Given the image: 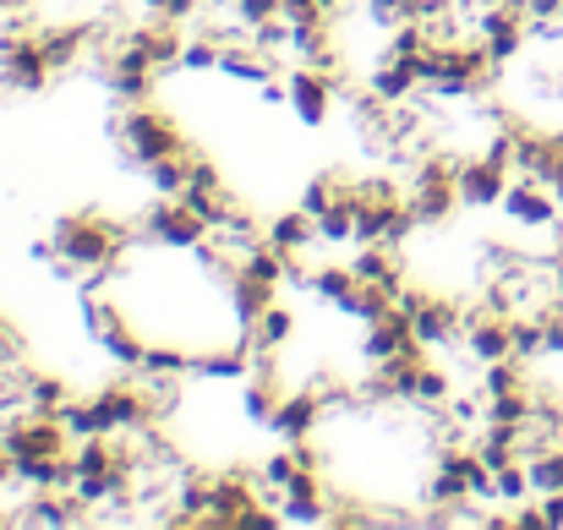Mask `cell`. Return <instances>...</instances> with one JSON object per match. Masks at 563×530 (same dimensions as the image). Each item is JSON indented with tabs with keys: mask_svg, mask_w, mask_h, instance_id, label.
Masks as SVG:
<instances>
[{
	"mask_svg": "<svg viewBox=\"0 0 563 530\" xmlns=\"http://www.w3.org/2000/svg\"><path fill=\"white\" fill-rule=\"evenodd\" d=\"M257 471V487H268V493H285L296 476H301V460H296V443H285V449H274L268 460H257L252 465Z\"/></svg>",
	"mask_w": 563,
	"mask_h": 530,
	"instance_id": "7",
	"label": "cell"
},
{
	"mask_svg": "<svg viewBox=\"0 0 563 530\" xmlns=\"http://www.w3.org/2000/svg\"><path fill=\"white\" fill-rule=\"evenodd\" d=\"M290 340H296V312L285 307V301H274L268 312H257L252 323H246V345L252 351H290Z\"/></svg>",
	"mask_w": 563,
	"mask_h": 530,
	"instance_id": "4",
	"label": "cell"
},
{
	"mask_svg": "<svg viewBox=\"0 0 563 530\" xmlns=\"http://www.w3.org/2000/svg\"><path fill=\"white\" fill-rule=\"evenodd\" d=\"M115 143H121V154H132V165H159V159H170V154H191L187 137H181V126L165 115V110H154L148 99L143 104H126L121 115H115Z\"/></svg>",
	"mask_w": 563,
	"mask_h": 530,
	"instance_id": "1",
	"label": "cell"
},
{
	"mask_svg": "<svg viewBox=\"0 0 563 530\" xmlns=\"http://www.w3.org/2000/svg\"><path fill=\"white\" fill-rule=\"evenodd\" d=\"M268 246L285 252L290 263H301L307 252H318V224H312V213H307V208L274 213V219H268Z\"/></svg>",
	"mask_w": 563,
	"mask_h": 530,
	"instance_id": "3",
	"label": "cell"
},
{
	"mask_svg": "<svg viewBox=\"0 0 563 530\" xmlns=\"http://www.w3.org/2000/svg\"><path fill=\"white\" fill-rule=\"evenodd\" d=\"M66 399H77V394H71V383H66L60 372H33V377H27V405H33L38 416H55Z\"/></svg>",
	"mask_w": 563,
	"mask_h": 530,
	"instance_id": "6",
	"label": "cell"
},
{
	"mask_svg": "<svg viewBox=\"0 0 563 530\" xmlns=\"http://www.w3.org/2000/svg\"><path fill=\"white\" fill-rule=\"evenodd\" d=\"M454 180H460V202H465V208H498L504 191H509V180H515V170L498 165L493 154H471Z\"/></svg>",
	"mask_w": 563,
	"mask_h": 530,
	"instance_id": "2",
	"label": "cell"
},
{
	"mask_svg": "<svg viewBox=\"0 0 563 530\" xmlns=\"http://www.w3.org/2000/svg\"><path fill=\"white\" fill-rule=\"evenodd\" d=\"M526 471H531V493H537V498L563 493V443L531 449V454H526Z\"/></svg>",
	"mask_w": 563,
	"mask_h": 530,
	"instance_id": "5",
	"label": "cell"
}]
</instances>
